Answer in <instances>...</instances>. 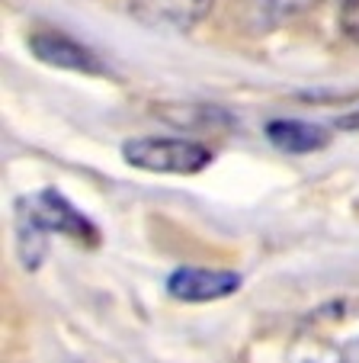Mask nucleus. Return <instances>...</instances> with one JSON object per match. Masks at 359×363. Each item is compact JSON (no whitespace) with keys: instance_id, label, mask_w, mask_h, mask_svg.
I'll return each mask as SVG.
<instances>
[{"instance_id":"6e6552de","label":"nucleus","mask_w":359,"mask_h":363,"mask_svg":"<svg viewBox=\"0 0 359 363\" xmlns=\"http://www.w3.org/2000/svg\"><path fill=\"white\" fill-rule=\"evenodd\" d=\"M324 0H247V7L260 16L263 23H283L292 16L308 13L312 7H318Z\"/></svg>"},{"instance_id":"f257e3e1","label":"nucleus","mask_w":359,"mask_h":363,"mask_svg":"<svg viewBox=\"0 0 359 363\" xmlns=\"http://www.w3.org/2000/svg\"><path fill=\"white\" fill-rule=\"evenodd\" d=\"M13 235H16V257L26 270H39L48 254V238L64 235L87 247L100 245V228L64 196L62 190L45 186L33 196H20L13 209Z\"/></svg>"},{"instance_id":"20e7f679","label":"nucleus","mask_w":359,"mask_h":363,"mask_svg":"<svg viewBox=\"0 0 359 363\" xmlns=\"http://www.w3.org/2000/svg\"><path fill=\"white\" fill-rule=\"evenodd\" d=\"M29 48L39 62L52 65V68H64V71H77V74H106L100 55L93 48H87L84 42L71 39L68 33L58 29H39L29 35Z\"/></svg>"},{"instance_id":"9d476101","label":"nucleus","mask_w":359,"mask_h":363,"mask_svg":"<svg viewBox=\"0 0 359 363\" xmlns=\"http://www.w3.org/2000/svg\"><path fill=\"white\" fill-rule=\"evenodd\" d=\"M334 125H337L340 132H359V110H350L346 116H340Z\"/></svg>"},{"instance_id":"39448f33","label":"nucleus","mask_w":359,"mask_h":363,"mask_svg":"<svg viewBox=\"0 0 359 363\" xmlns=\"http://www.w3.org/2000/svg\"><path fill=\"white\" fill-rule=\"evenodd\" d=\"M241 274L212 267H176L167 277V293L180 302H215L241 289Z\"/></svg>"},{"instance_id":"f03ea898","label":"nucleus","mask_w":359,"mask_h":363,"mask_svg":"<svg viewBox=\"0 0 359 363\" xmlns=\"http://www.w3.org/2000/svg\"><path fill=\"white\" fill-rule=\"evenodd\" d=\"M292 363H359V299L321 302L312 308L289 344Z\"/></svg>"},{"instance_id":"7ed1b4c3","label":"nucleus","mask_w":359,"mask_h":363,"mask_svg":"<svg viewBox=\"0 0 359 363\" xmlns=\"http://www.w3.org/2000/svg\"><path fill=\"white\" fill-rule=\"evenodd\" d=\"M125 164L151 174H180L190 177L199 174L215 161L212 148H205L196 138H176V135H142L129 138L122 145Z\"/></svg>"},{"instance_id":"1a4fd4ad","label":"nucleus","mask_w":359,"mask_h":363,"mask_svg":"<svg viewBox=\"0 0 359 363\" xmlns=\"http://www.w3.org/2000/svg\"><path fill=\"white\" fill-rule=\"evenodd\" d=\"M340 29L350 42L359 45V0H343L340 4Z\"/></svg>"},{"instance_id":"0eeeda50","label":"nucleus","mask_w":359,"mask_h":363,"mask_svg":"<svg viewBox=\"0 0 359 363\" xmlns=\"http://www.w3.org/2000/svg\"><path fill=\"white\" fill-rule=\"evenodd\" d=\"M266 138L273 148L285 155H312L331 145V132L324 125L305 123V119H273L266 123Z\"/></svg>"},{"instance_id":"423d86ee","label":"nucleus","mask_w":359,"mask_h":363,"mask_svg":"<svg viewBox=\"0 0 359 363\" xmlns=\"http://www.w3.org/2000/svg\"><path fill=\"white\" fill-rule=\"evenodd\" d=\"M212 4L215 0H129L138 23L151 29H170V33H183V29L196 26L212 10Z\"/></svg>"}]
</instances>
